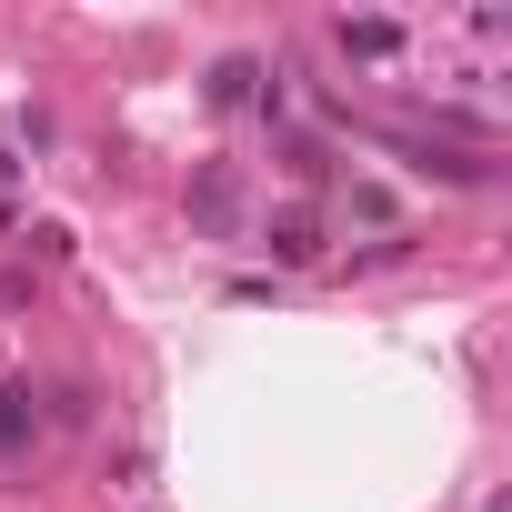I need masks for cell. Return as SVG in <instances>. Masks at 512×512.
<instances>
[{"label": "cell", "instance_id": "3957f363", "mask_svg": "<svg viewBox=\"0 0 512 512\" xmlns=\"http://www.w3.org/2000/svg\"><path fill=\"white\" fill-rule=\"evenodd\" d=\"M272 262H292V272L322 262V221H312V211H282V221H272Z\"/></svg>", "mask_w": 512, "mask_h": 512}, {"label": "cell", "instance_id": "6da1fadb", "mask_svg": "<svg viewBox=\"0 0 512 512\" xmlns=\"http://www.w3.org/2000/svg\"><path fill=\"white\" fill-rule=\"evenodd\" d=\"M31 432H41V392L31 382H0V462H21Z\"/></svg>", "mask_w": 512, "mask_h": 512}, {"label": "cell", "instance_id": "7a4b0ae2", "mask_svg": "<svg viewBox=\"0 0 512 512\" xmlns=\"http://www.w3.org/2000/svg\"><path fill=\"white\" fill-rule=\"evenodd\" d=\"M241 101H282V91H262V61H251V51H231L211 71V111H241Z\"/></svg>", "mask_w": 512, "mask_h": 512}, {"label": "cell", "instance_id": "5b68a950", "mask_svg": "<svg viewBox=\"0 0 512 512\" xmlns=\"http://www.w3.org/2000/svg\"><path fill=\"white\" fill-rule=\"evenodd\" d=\"M231 201H241V191H231V171H201V191H191V211H201V221H211V231H221V221H231Z\"/></svg>", "mask_w": 512, "mask_h": 512}, {"label": "cell", "instance_id": "277c9868", "mask_svg": "<svg viewBox=\"0 0 512 512\" xmlns=\"http://www.w3.org/2000/svg\"><path fill=\"white\" fill-rule=\"evenodd\" d=\"M342 51L352 61H392L402 51V21H342Z\"/></svg>", "mask_w": 512, "mask_h": 512}]
</instances>
